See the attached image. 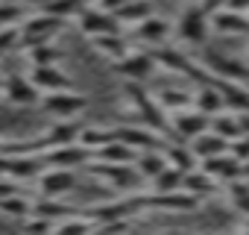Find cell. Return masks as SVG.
I'll list each match as a JSON object with an SVG mask.
<instances>
[{"label":"cell","instance_id":"obj_1","mask_svg":"<svg viewBox=\"0 0 249 235\" xmlns=\"http://www.w3.org/2000/svg\"><path fill=\"white\" fill-rule=\"evenodd\" d=\"M65 21H68V18L53 15V12H47V9L30 12V15L21 21V50L36 47V44H44V41H53V39L65 30Z\"/></svg>","mask_w":249,"mask_h":235},{"label":"cell","instance_id":"obj_2","mask_svg":"<svg viewBox=\"0 0 249 235\" xmlns=\"http://www.w3.org/2000/svg\"><path fill=\"white\" fill-rule=\"evenodd\" d=\"M85 171L91 176L108 182L111 188H120V191H135L144 182V176L135 171V165H114V162H97V159H91L85 165Z\"/></svg>","mask_w":249,"mask_h":235},{"label":"cell","instance_id":"obj_3","mask_svg":"<svg viewBox=\"0 0 249 235\" xmlns=\"http://www.w3.org/2000/svg\"><path fill=\"white\" fill-rule=\"evenodd\" d=\"M211 127V118L205 112H199L196 106H185L179 112H170V136L167 138H179V141H191L199 133H205Z\"/></svg>","mask_w":249,"mask_h":235},{"label":"cell","instance_id":"obj_4","mask_svg":"<svg viewBox=\"0 0 249 235\" xmlns=\"http://www.w3.org/2000/svg\"><path fill=\"white\" fill-rule=\"evenodd\" d=\"M114 68L123 79H138V82H150L161 71L156 53H147V50H129V56L114 62Z\"/></svg>","mask_w":249,"mask_h":235},{"label":"cell","instance_id":"obj_5","mask_svg":"<svg viewBox=\"0 0 249 235\" xmlns=\"http://www.w3.org/2000/svg\"><path fill=\"white\" fill-rule=\"evenodd\" d=\"M0 97H3L6 103L12 106H38L41 103V88L30 79V74H9L3 77V91H0Z\"/></svg>","mask_w":249,"mask_h":235},{"label":"cell","instance_id":"obj_6","mask_svg":"<svg viewBox=\"0 0 249 235\" xmlns=\"http://www.w3.org/2000/svg\"><path fill=\"white\" fill-rule=\"evenodd\" d=\"M50 118H76L88 109V97L85 94H76V88L71 91H50L41 97L38 103Z\"/></svg>","mask_w":249,"mask_h":235},{"label":"cell","instance_id":"obj_7","mask_svg":"<svg viewBox=\"0 0 249 235\" xmlns=\"http://www.w3.org/2000/svg\"><path fill=\"white\" fill-rule=\"evenodd\" d=\"M179 39L188 41V44H205L208 33H211V15L199 6V3H191L182 18H179Z\"/></svg>","mask_w":249,"mask_h":235},{"label":"cell","instance_id":"obj_8","mask_svg":"<svg viewBox=\"0 0 249 235\" xmlns=\"http://www.w3.org/2000/svg\"><path fill=\"white\" fill-rule=\"evenodd\" d=\"M36 185H38V197H65V194H71L76 188V171L47 165L36 176Z\"/></svg>","mask_w":249,"mask_h":235},{"label":"cell","instance_id":"obj_9","mask_svg":"<svg viewBox=\"0 0 249 235\" xmlns=\"http://www.w3.org/2000/svg\"><path fill=\"white\" fill-rule=\"evenodd\" d=\"M79 30L88 36V39H97V36H108V33H123V24L114 12H106L100 6H85L79 15Z\"/></svg>","mask_w":249,"mask_h":235},{"label":"cell","instance_id":"obj_10","mask_svg":"<svg viewBox=\"0 0 249 235\" xmlns=\"http://www.w3.org/2000/svg\"><path fill=\"white\" fill-rule=\"evenodd\" d=\"M79 130H82V124L73 121V118H56V121L38 136L41 153H47L50 147H59V144H73L79 138Z\"/></svg>","mask_w":249,"mask_h":235},{"label":"cell","instance_id":"obj_11","mask_svg":"<svg viewBox=\"0 0 249 235\" xmlns=\"http://www.w3.org/2000/svg\"><path fill=\"white\" fill-rule=\"evenodd\" d=\"M114 138H120L123 144H129L132 150H156V147H164L167 144V136L156 133L153 127H114Z\"/></svg>","mask_w":249,"mask_h":235},{"label":"cell","instance_id":"obj_12","mask_svg":"<svg viewBox=\"0 0 249 235\" xmlns=\"http://www.w3.org/2000/svg\"><path fill=\"white\" fill-rule=\"evenodd\" d=\"M30 79L41 88V94H50V91H71V88H76V82H73L59 65H33V68H30Z\"/></svg>","mask_w":249,"mask_h":235},{"label":"cell","instance_id":"obj_13","mask_svg":"<svg viewBox=\"0 0 249 235\" xmlns=\"http://www.w3.org/2000/svg\"><path fill=\"white\" fill-rule=\"evenodd\" d=\"M44 165H53V168H85L91 162V150H85L79 141L73 144H59V147H50L47 153H41Z\"/></svg>","mask_w":249,"mask_h":235},{"label":"cell","instance_id":"obj_14","mask_svg":"<svg viewBox=\"0 0 249 235\" xmlns=\"http://www.w3.org/2000/svg\"><path fill=\"white\" fill-rule=\"evenodd\" d=\"M132 33H135V39H138L141 44L164 47V44L170 41V36H173V24H170L167 18L150 15V18H144L141 24H135V27H132Z\"/></svg>","mask_w":249,"mask_h":235},{"label":"cell","instance_id":"obj_15","mask_svg":"<svg viewBox=\"0 0 249 235\" xmlns=\"http://www.w3.org/2000/svg\"><path fill=\"white\" fill-rule=\"evenodd\" d=\"M199 197H194L191 191L179 188V191H170V194H147V209H161V212H194L199 209Z\"/></svg>","mask_w":249,"mask_h":235},{"label":"cell","instance_id":"obj_16","mask_svg":"<svg viewBox=\"0 0 249 235\" xmlns=\"http://www.w3.org/2000/svg\"><path fill=\"white\" fill-rule=\"evenodd\" d=\"M194 106H196L199 112H205L208 118H214V115H220V112L229 109V106H226V97H223V88H220L217 79L199 82V88L194 91Z\"/></svg>","mask_w":249,"mask_h":235},{"label":"cell","instance_id":"obj_17","mask_svg":"<svg viewBox=\"0 0 249 235\" xmlns=\"http://www.w3.org/2000/svg\"><path fill=\"white\" fill-rule=\"evenodd\" d=\"M188 144H191V150L196 153V159H199V162H202V159H211V156H220V153H229V150H231V141H229V138H223L220 133H214L211 127H208L205 133H199L196 138H191Z\"/></svg>","mask_w":249,"mask_h":235},{"label":"cell","instance_id":"obj_18","mask_svg":"<svg viewBox=\"0 0 249 235\" xmlns=\"http://www.w3.org/2000/svg\"><path fill=\"white\" fill-rule=\"evenodd\" d=\"M211 30L220 33V36H249V15L220 9V12L211 15Z\"/></svg>","mask_w":249,"mask_h":235},{"label":"cell","instance_id":"obj_19","mask_svg":"<svg viewBox=\"0 0 249 235\" xmlns=\"http://www.w3.org/2000/svg\"><path fill=\"white\" fill-rule=\"evenodd\" d=\"M220 179H214L208 171H202V168H194V171H188L185 174V182H182V188L185 191H191L194 197H199V200H208V197H214L217 191H220Z\"/></svg>","mask_w":249,"mask_h":235},{"label":"cell","instance_id":"obj_20","mask_svg":"<svg viewBox=\"0 0 249 235\" xmlns=\"http://www.w3.org/2000/svg\"><path fill=\"white\" fill-rule=\"evenodd\" d=\"M91 44H94V50L100 53V56H106V59H111V62H120L123 56H129V39L123 36V33H108V36H97V39H91Z\"/></svg>","mask_w":249,"mask_h":235},{"label":"cell","instance_id":"obj_21","mask_svg":"<svg viewBox=\"0 0 249 235\" xmlns=\"http://www.w3.org/2000/svg\"><path fill=\"white\" fill-rule=\"evenodd\" d=\"M132 165H135V171H138L144 179H150V182H153V179H156L167 165H170V162H167L164 147H156V150H141V153L135 156V162H132Z\"/></svg>","mask_w":249,"mask_h":235},{"label":"cell","instance_id":"obj_22","mask_svg":"<svg viewBox=\"0 0 249 235\" xmlns=\"http://www.w3.org/2000/svg\"><path fill=\"white\" fill-rule=\"evenodd\" d=\"M135 156H138V150H132L129 144H123L120 138H114L106 147H100L91 159H97V162H114V165H132Z\"/></svg>","mask_w":249,"mask_h":235},{"label":"cell","instance_id":"obj_23","mask_svg":"<svg viewBox=\"0 0 249 235\" xmlns=\"http://www.w3.org/2000/svg\"><path fill=\"white\" fill-rule=\"evenodd\" d=\"M76 141L85 150H91V156H94L100 147H106L108 141H114V127H82Z\"/></svg>","mask_w":249,"mask_h":235},{"label":"cell","instance_id":"obj_24","mask_svg":"<svg viewBox=\"0 0 249 235\" xmlns=\"http://www.w3.org/2000/svg\"><path fill=\"white\" fill-rule=\"evenodd\" d=\"M0 215L3 217H12V220H27L33 215V197H27L24 191L0 200Z\"/></svg>","mask_w":249,"mask_h":235},{"label":"cell","instance_id":"obj_25","mask_svg":"<svg viewBox=\"0 0 249 235\" xmlns=\"http://www.w3.org/2000/svg\"><path fill=\"white\" fill-rule=\"evenodd\" d=\"M156 94V100L161 103V109L170 115V112H179V109H185V106H194V94L191 91H185V88H159V91H153Z\"/></svg>","mask_w":249,"mask_h":235},{"label":"cell","instance_id":"obj_26","mask_svg":"<svg viewBox=\"0 0 249 235\" xmlns=\"http://www.w3.org/2000/svg\"><path fill=\"white\" fill-rule=\"evenodd\" d=\"M30 65H59L65 59V50L53 41H44V44H36V47H27L24 50Z\"/></svg>","mask_w":249,"mask_h":235},{"label":"cell","instance_id":"obj_27","mask_svg":"<svg viewBox=\"0 0 249 235\" xmlns=\"http://www.w3.org/2000/svg\"><path fill=\"white\" fill-rule=\"evenodd\" d=\"M211 130L214 133H220L223 138H229V141H237L243 133H240V124H237V115H234V109H226V112H220V115H214L211 118Z\"/></svg>","mask_w":249,"mask_h":235},{"label":"cell","instance_id":"obj_28","mask_svg":"<svg viewBox=\"0 0 249 235\" xmlns=\"http://www.w3.org/2000/svg\"><path fill=\"white\" fill-rule=\"evenodd\" d=\"M150 15H153V3H150V0H129V3L117 12V18H120L123 27H126V24L135 27V24H141V21L150 18Z\"/></svg>","mask_w":249,"mask_h":235},{"label":"cell","instance_id":"obj_29","mask_svg":"<svg viewBox=\"0 0 249 235\" xmlns=\"http://www.w3.org/2000/svg\"><path fill=\"white\" fill-rule=\"evenodd\" d=\"M182 182H185V171L167 165V168L153 179V191H156V194H170V191H179Z\"/></svg>","mask_w":249,"mask_h":235},{"label":"cell","instance_id":"obj_30","mask_svg":"<svg viewBox=\"0 0 249 235\" xmlns=\"http://www.w3.org/2000/svg\"><path fill=\"white\" fill-rule=\"evenodd\" d=\"M27 6L15 3V0H0V27H9V24H21L27 18Z\"/></svg>","mask_w":249,"mask_h":235},{"label":"cell","instance_id":"obj_31","mask_svg":"<svg viewBox=\"0 0 249 235\" xmlns=\"http://www.w3.org/2000/svg\"><path fill=\"white\" fill-rule=\"evenodd\" d=\"M12 50H21V24L0 27V56H9Z\"/></svg>","mask_w":249,"mask_h":235},{"label":"cell","instance_id":"obj_32","mask_svg":"<svg viewBox=\"0 0 249 235\" xmlns=\"http://www.w3.org/2000/svg\"><path fill=\"white\" fill-rule=\"evenodd\" d=\"M18 191H21V182H18L15 176L0 174V200H6V197H12V194H18Z\"/></svg>","mask_w":249,"mask_h":235},{"label":"cell","instance_id":"obj_33","mask_svg":"<svg viewBox=\"0 0 249 235\" xmlns=\"http://www.w3.org/2000/svg\"><path fill=\"white\" fill-rule=\"evenodd\" d=\"M126 3H129V0H97L94 6H100V9H106V12H114V15H117Z\"/></svg>","mask_w":249,"mask_h":235},{"label":"cell","instance_id":"obj_34","mask_svg":"<svg viewBox=\"0 0 249 235\" xmlns=\"http://www.w3.org/2000/svg\"><path fill=\"white\" fill-rule=\"evenodd\" d=\"M223 9H231V12H243L249 15V0H226V6Z\"/></svg>","mask_w":249,"mask_h":235},{"label":"cell","instance_id":"obj_35","mask_svg":"<svg viewBox=\"0 0 249 235\" xmlns=\"http://www.w3.org/2000/svg\"><path fill=\"white\" fill-rule=\"evenodd\" d=\"M208 15H214V12H220L223 6H226V0H202V3H199Z\"/></svg>","mask_w":249,"mask_h":235},{"label":"cell","instance_id":"obj_36","mask_svg":"<svg viewBox=\"0 0 249 235\" xmlns=\"http://www.w3.org/2000/svg\"><path fill=\"white\" fill-rule=\"evenodd\" d=\"M185 3H188V6H191V3H202V0H185Z\"/></svg>","mask_w":249,"mask_h":235},{"label":"cell","instance_id":"obj_37","mask_svg":"<svg viewBox=\"0 0 249 235\" xmlns=\"http://www.w3.org/2000/svg\"><path fill=\"white\" fill-rule=\"evenodd\" d=\"M3 141H6V138H3V133H0V150H3Z\"/></svg>","mask_w":249,"mask_h":235},{"label":"cell","instance_id":"obj_38","mask_svg":"<svg viewBox=\"0 0 249 235\" xmlns=\"http://www.w3.org/2000/svg\"><path fill=\"white\" fill-rule=\"evenodd\" d=\"M0 91H3V77H0Z\"/></svg>","mask_w":249,"mask_h":235},{"label":"cell","instance_id":"obj_39","mask_svg":"<svg viewBox=\"0 0 249 235\" xmlns=\"http://www.w3.org/2000/svg\"><path fill=\"white\" fill-rule=\"evenodd\" d=\"M246 65H249V62H246Z\"/></svg>","mask_w":249,"mask_h":235}]
</instances>
